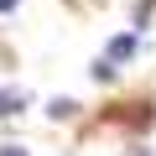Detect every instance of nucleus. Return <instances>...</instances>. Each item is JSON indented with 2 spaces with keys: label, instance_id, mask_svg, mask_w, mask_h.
<instances>
[{
  "label": "nucleus",
  "instance_id": "obj_1",
  "mask_svg": "<svg viewBox=\"0 0 156 156\" xmlns=\"http://www.w3.org/2000/svg\"><path fill=\"white\" fill-rule=\"evenodd\" d=\"M104 57H109V62H125V57H135V37H115Z\"/></svg>",
  "mask_w": 156,
  "mask_h": 156
},
{
  "label": "nucleus",
  "instance_id": "obj_2",
  "mask_svg": "<svg viewBox=\"0 0 156 156\" xmlns=\"http://www.w3.org/2000/svg\"><path fill=\"white\" fill-rule=\"evenodd\" d=\"M21 109V94L16 89H0V115H16Z\"/></svg>",
  "mask_w": 156,
  "mask_h": 156
},
{
  "label": "nucleus",
  "instance_id": "obj_3",
  "mask_svg": "<svg viewBox=\"0 0 156 156\" xmlns=\"http://www.w3.org/2000/svg\"><path fill=\"white\" fill-rule=\"evenodd\" d=\"M89 73H94V78H99V83H109V78H115V62H109V57H99V62H94V68H89Z\"/></svg>",
  "mask_w": 156,
  "mask_h": 156
},
{
  "label": "nucleus",
  "instance_id": "obj_4",
  "mask_svg": "<svg viewBox=\"0 0 156 156\" xmlns=\"http://www.w3.org/2000/svg\"><path fill=\"white\" fill-rule=\"evenodd\" d=\"M73 109H78V104H73V99H52V115H57V120H68V115H73Z\"/></svg>",
  "mask_w": 156,
  "mask_h": 156
},
{
  "label": "nucleus",
  "instance_id": "obj_5",
  "mask_svg": "<svg viewBox=\"0 0 156 156\" xmlns=\"http://www.w3.org/2000/svg\"><path fill=\"white\" fill-rule=\"evenodd\" d=\"M0 156H26V151L21 146H0Z\"/></svg>",
  "mask_w": 156,
  "mask_h": 156
},
{
  "label": "nucleus",
  "instance_id": "obj_6",
  "mask_svg": "<svg viewBox=\"0 0 156 156\" xmlns=\"http://www.w3.org/2000/svg\"><path fill=\"white\" fill-rule=\"evenodd\" d=\"M0 11H16V0H0Z\"/></svg>",
  "mask_w": 156,
  "mask_h": 156
},
{
  "label": "nucleus",
  "instance_id": "obj_7",
  "mask_svg": "<svg viewBox=\"0 0 156 156\" xmlns=\"http://www.w3.org/2000/svg\"><path fill=\"white\" fill-rule=\"evenodd\" d=\"M125 156H151V151H125Z\"/></svg>",
  "mask_w": 156,
  "mask_h": 156
}]
</instances>
